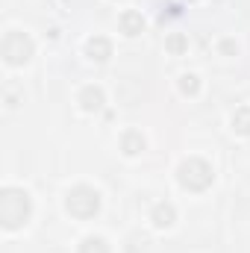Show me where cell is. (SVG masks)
Segmentation results:
<instances>
[{
    "mask_svg": "<svg viewBox=\"0 0 250 253\" xmlns=\"http://www.w3.org/2000/svg\"><path fill=\"white\" fill-rule=\"evenodd\" d=\"M0 218H3V227L15 230L21 227L27 218H30V194L21 189H3L0 197Z\"/></svg>",
    "mask_w": 250,
    "mask_h": 253,
    "instance_id": "6da1fadb",
    "label": "cell"
},
{
    "mask_svg": "<svg viewBox=\"0 0 250 253\" xmlns=\"http://www.w3.org/2000/svg\"><path fill=\"white\" fill-rule=\"evenodd\" d=\"M68 212L77 215V218H91L97 209H100V194L88 186H77V189L68 191V200H65Z\"/></svg>",
    "mask_w": 250,
    "mask_h": 253,
    "instance_id": "7a4b0ae2",
    "label": "cell"
},
{
    "mask_svg": "<svg viewBox=\"0 0 250 253\" xmlns=\"http://www.w3.org/2000/svg\"><path fill=\"white\" fill-rule=\"evenodd\" d=\"M180 183L191 191H200L212 183V168L203 159H186L180 165Z\"/></svg>",
    "mask_w": 250,
    "mask_h": 253,
    "instance_id": "3957f363",
    "label": "cell"
},
{
    "mask_svg": "<svg viewBox=\"0 0 250 253\" xmlns=\"http://www.w3.org/2000/svg\"><path fill=\"white\" fill-rule=\"evenodd\" d=\"M3 56L9 65H24L30 56H33V42L24 36V33H6L3 39Z\"/></svg>",
    "mask_w": 250,
    "mask_h": 253,
    "instance_id": "277c9868",
    "label": "cell"
},
{
    "mask_svg": "<svg viewBox=\"0 0 250 253\" xmlns=\"http://www.w3.org/2000/svg\"><path fill=\"white\" fill-rule=\"evenodd\" d=\"M80 103H83V109L94 112V109H100V106H103V91H100V88H94V85H88V88H83V91H80Z\"/></svg>",
    "mask_w": 250,
    "mask_h": 253,
    "instance_id": "5b68a950",
    "label": "cell"
},
{
    "mask_svg": "<svg viewBox=\"0 0 250 253\" xmlns=\"http://www.w3.org/2000/svg\"><path fill=\"white\" fill-rule=\"evenodd\" d=\"M88 53H91V59L103 62V59H109V53H112V44H109L103 36H94V39L88 42Z\"/></svg>",
    "mask_w": 250,
    "mask_h": 253,
    "instance_id": "8992f818",
    "label": "cell"
},
{
    "mask_svg": "<svg viewBox=\"0 0 250 253\" xmlns=\"http://www.w3.org/2000/svg\"><path fill=\"white\" fill-rule=\"evenodd\" d=\"M153 224H156V227L174 224V206H171V203H159V206L153 209Z\"/></svg>",
    "mask_w": 250,
    "mask_h": 253,
    "instance_id": "52a82bcc",
    "label": "cell"
},
{
    "mask_svg": "<svg viewBox=\"0 0 250 253\" xmlns=\"http://www.w3.org/2000/svg\"><path fill=\"white\" fill-rule=\"evenodd\" d=\"M121 27H124L126 36H138V33H141V27H144V21H141V15H138V12H126L124 18H121Z\"/></svg>",
    "mask_w": 250,
    "mask_h": 253,
    "instance_id": "ba28073f",
    "label": "cell"
},
{
    "mask_svg": "<svg viewBox=\"0 0 250 253\" xmlns=\"http://www.w3.org/2000/svg\"><path fill=\"white\" fill-rule=\"evenodd\" d=\"M233 129H236V132H245V135H250V106H242V109L233 115Z\"/></svg>",
    "mask_w": 250,
    "mask_h": 253,
    "instance_id": "9c48e42d",
    "label": "cell"
},
{
    "mask_svg": "<svg viewBox=\"0 0 250 253\" xmlns=\"http://www.w3.org/2000/svg\"><path fill=\"white\" fill-rule=\"evenodd\" d=\"M80 253H109V248H106L103 239H85L80 245Z\"/></svg>",
    "mask_w": 250,
    "mask_h": 253,
    "instance_id": "30bf717a",
    "label": "cell"
},
{
    "mask_svg": "<svg viewBox=\"0 0 250 253\" xmlns=\"http://www.w3.org/2000/svg\"><path fill=\"white\" fill-rule=\"evenodd\" d=\"M141 147H144L141 132H126V135H124V150H126V153H138Z\"/></svg>",
    "mask_w": 250,
    "mask_h": 253,
    "instance_id": "8fae6325",
    "label": "cell"
},
{
    "mask_svg": "<svg viewBox=\"0 0 250 253\" xmlns=\"http://www.w3.org/2000/svg\"><path fill=\"white\" fill-rule=\"evenodd\" d=\"M180 88H183L186 94H194V91H197V77H194V74H186V77L180 80Z\"/></svg>",
    "mask_w": 250,
    "mask_h": 253,
    "instance_id": "7c38bea8",
    "label": "cell"
},
{
    "mask_svg": "<svg viewBox=\"0 0 250 253\" xmlns=\"http://www.w3.org/2000/svg\"><path fill=\"white\" fill-rule=\"evenodd\" d=\"M168 47H171L174 53H180V50H186V39H183V36H171V39H168Z\"/></svg>",
    "mask_w": 250,
    "mask_h": 253,
    "instance_id": "4fadbf2b",
    "label": "cell"
}]
</instances>
